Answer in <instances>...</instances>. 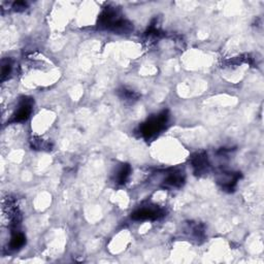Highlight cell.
<instances>
[{
	"label": "cell",
	"mask_w": 264,
	"mask_h": 264,
	"mask_svg": "<svg viewBox=\"0 0 264 264\" xmlns=\"http://www.w3.org/2000/svg\"><path fill=\"white\" fill-rule=\"evenodd\" d=\"M11 73V64L8 60H3L1 66V81H4L8 78Z\"/></svg>",
	"instance_id": "cell-11"
},
{
	"label": "cell",
	"mask_w": 264,
	"mask_h": 264,
	"mask_svg": "<svg viewBox=\"0 0 264 264\" xmlns=\"http://www.w3.org/2000/svg\"><path fill=\"white\" fill-rule=\"evenodd\" d=\"M32 107H33V101L31 98L24 97L20 103L16 113L13 115V118L10 119L11 123H20L24 122L30 117L32 113Z\"/></svg>",
	"instance_id": "cell-4"
},
{
	"label": "cell",
	"mask_w": 264,
	"mask_h": 264,
	"mask_svg": "<svg viewBox=\"0 0 264 264\" xmlns=\"http://www.w3.org/2000/svg\"><path fill=\"white\" fill-rule=\"evenodd\" d=\"M98 25L102 28L118 33H129L133 27L127 20L120 18V14L115 7H106L98 19Z\"/></svg>",
	"instance_id": "cell-1"
},
{
	"label": "cell",
	"mask_w": 264,
	"mask_h": 264,
	"mask_svg": "<svg viewBox=\"0 0 264 264\" xmlns=\"http://www.w3.org/2000/svg\"><path fill=\"white\" fill-rule=\"evenodd\" d=\"M25 244V236L21 232H15L10 238L9 242V249L10 250H18L22 248Z\"/></svg>",
	"instance_id": "cell-9"
},
{
	"label": "cell",
	"mask_w": 264,
	"mask_h": 264,
	"mask_svg": "<svg viewBox=\"0 0 264 264\" xmlns=\"http://www.w3.org/2000/svg\"><path fill=\"white\" fill-rule=\"evenodd\" d=\"M169 119L170 115L167 111L152 116L145 123L140 125L139 132L141 136L147 140L154 138L156 135L161 133L162 130H164L166 124L169 123Z\"/></svg>",
	"instance_id": "cell-2"
},
{
	"label": "cell",
	"mask_w": 264,
	"mask_h": 264,
	"mask_svg": "<svg viewBox=\"0 0 264 264\" xmlns=\"http://www.w3.org/2000/svg\"><path fill=\"white\" fill-rule=\"evenodd\" d=\"M27 7V3L26 2H24V1H17L13 4V8L17 11H20V10H24V9H26Z\"/></svg>",
	"instance_id": "cell-12"
},
{
	"label": "cell",
	"mask_w": 264,
	"mask_h": 264,
	"mask_svg": "<svg viewBox=\"0 0 264 264\" xmlns=\"http://www.w3.org/2000/svg\"><path fill=\"white\" fill-rule=\"evenodd\" d=\"M239 176L241 175H238V173H228V172H223L220 174L218 177V183L221 185L222 189L228 192L233 191Z\"/></svg>",
	"instance_id": "cell-5"
},
{
	"label": "cell",
	"mask_w": 264,
	"mask_h": 264,
	"mask_svg": "<svg viewBox=\"0 0 264 264\" xmlns=\"http://www.w3.org/2000/svg\"><path fill=\"white\" fill-rule=\"evenodd\" d=\"M120 96L125 100H129V101H133V100H137L138 98V94H136L135 92L131 91V90H126L123 89L120 91Z\"/></svg>",
	"instance_id": "cell-10"
},
{
	"label": "cell",
	"mask_w": 264,
	"mask_h": 264,
	"mask_svg": "<svg viewBox=\"0 0 264 264\" xmlns=\"http://www.w3.org/2000/svg\"><path fill=\"white\" fill-rule=\"evenodd\" d=\"M131 173V167L128 164H123L120 169L117 171L115 181L119 185H123L127 182V179Z\"/></svg>",
	"instance_id": "cell-8"
},
{
	"label": "cell",
	"mask_w": 264,
	"mask_h": 264,
	"mask_svg": "<svg viewBox=\"0 0 264 264\" xmlns=\"http://www.w3.org/2000/svg\"><path fill=\"white\" fill-rule=\"evenodd\" d=\"M185 182V176L182 172H173L163 181L162 187L169 188V189H175L182 187Z\"/></svg>",
	"instance_id": "cell-7"
},
{
	"label": "cell",
	"mask_w": 264,
	"mask_h": 264,
	"mask_svg": "<svg viewBox=\"0 0 264 264\" xmlns=\"http://www.w3.org/2000/svg\"><path fill=\"white\" fill-rule=\"evenodd\" d=\"M165 215L164 211L158 206L146 207L136 210L131 214V218L135 221H146V220H157L162 218Z\"/></svg>",
	"instance_id": "cell-3"
},
{
	"label": "cell",
	"mask_w": 264,
	"mask_h": 264,
	"mask_svg": "<svg viewBox=\"0 0 264 264\" xmlns=\"http://www.w3.org/2000/svg\"><path fill=\"white\" fill-rule=\"evenodd\" d=\"M192 165H193V169L196 175L198 176L205 175L206 173L209 172L210 169L208 156L205 153L195 154L193 156V158H192Z\"/></svg>",
	"instance_id": "cell-6"
}]
</instances>
